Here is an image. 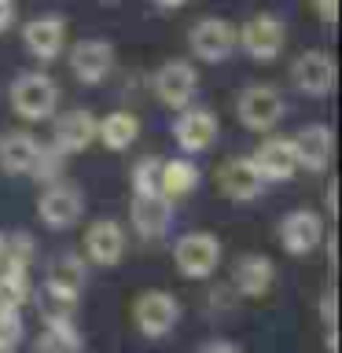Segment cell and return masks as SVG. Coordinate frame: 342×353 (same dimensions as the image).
Instances as JSON below:
<instances>
[{
    "mask_svg": "<svg viewBox=\"0 0 342 353\" xmlns=\"http://www.w3.org/2000/svg\"><path fill=\"white\" fill-rule=\"evenodd\" d=\"M309 4L316 8V15L328 22V26H335L339 22V0H309Z\"/></svg>",
    "mask_w": 342,
    "mask_h": 353,
    "instance_id": "34",
    "label": "cell"
},
{
    "mask_svg": "<svg viewBox=\"0 0 342 353\" xmlns=\"http://www.w3.org/2000/svg\"><path fill=\"white\" fill-rule=\"evenodd\" d=\"M85 339L77 331L74 320H55V324H44V331L33 342V353H81Z\"/></svg>",
    "mask_w": 342,
    "mask_h": 353,
    "instance_id": "25",
    "label": "cell"
},
{
    "mask_svg": "<svg viewBox=\"0 0 342 353\" xmlns=\"http://www.w3.org/2000/svg\"><path fill=\"white\" fill-rule=\"evenodd\" d=\"M254 165L261 170V176L269 184H280V181H291L298 173V159H294V143L291 137H265L261 148L250 154Z\"/></svg>",
    "mask_w": 342,
    "mask_h": 353,
    "instance_id": "20",
    "label": "cell"
},
{
    "mask_svg": "<svg viewBox=\"0 0 342 353\" xmlns=\"http://www.w3.org/2000/svg\"><path fill=\"white\" fill-rule=\"evenodd\" d=\"M236 48H243L258 63L280 59L287 48V22L280 15H272V11H258L243 26H236Z\"/></svg>",
    "mask_w": 342,
    "mask_h": 353,
    "instance_id": "2",
    "label": "cell"
},
{
    "mask_svg": "<svg viewBox=\"0 0 342 353\" xmlns=\"http://www.w3.org/2000/svg\"><path fill=\"white\" fill-rule=\"evenodd\" d=\"M283 114H287V103L276 85H247L236 96V118L247 132H261L265 137V132L280 125Z\"/></svg>",
    "mask_w": 342,
    "mask_h": 353,
    "instance_id": "3",
    "label": "cell"
},
{
    "mask_svg": "<svg viewBox=\"0 0 342 353\" xmlns=\"http://www.w3.org/2000/svg\"><path fill=\"white\" fill-rule=\"evenodd\" d=\"M294 159H298V170H305V173H324L331 159H335V132H331L328 125H305V129H298L294 137Z\"/></svg>",
    "mask_w": 342,
    "mask_h": 353,
    "instance_id": "17",
    "label": "cell"
},
{
    "mask_svg": "<svg viewBox=\"0 0 342 353\" xmlns=\"http://www.w3.org/2000/svg\"><path fill=\"white\" fill-rule=\"evenodd\" d=\"M63 165H66V154H59L52 143H48V148L41 143V154H37V162H33L30 176H33V181H41V184L63 181Z\"/></svg>",
    "mask_w": 342,
    "mask_h": 353,
    "instance_id": "28",
    "label": "cell"
},
{
    "mask_svg": "<svg viewBox=\"0 0 342 353\" xmlns=\"http://www.w3.org/2000/svg\"><path fill=\"white\" fill-rule=\"evenodd\" d=\"M96 143V114L85 107H74V110H63L59 118H55L52 125V148L59 154H77L85 148H92Z\"/></svg>",
    "mask_w": 342,
    "mask_h": 353,
    "instance_id": "16",
    "label": "cell"
},
{
    "mask_svg": "<svg viewBox=\"0 0 342 353\" xmlns=\"http://www.w3.org/2000/svg\"><path fill=\"white\" fill-rule=\"evenodd\" d=\"M37 154H41V140L33 137V132L15 129V132H4V137H0V170L8 176H30Z\"/></svg>",
    "mask_w": 342,
    "mask_h": 353,
    "instance_id": "21",
    "label": "cell"
},
{
    "mask_svg": "<svg viewBox=\"0 0 342 353\" xmlns=\"http://www.w3.org/2000/svg\"><path fill=\"white\" fill-rule=\"evenodd\" d=\"M236 305V291L232 287H214L210 291V309H232Z\"/></svg>",
    "mask_w": 342,
    "mask_h": 353,
    "instance_id": "32",
    "label": "cell"
},
{
    "mask_svg": "<svg viewBox=\"0 0 342 353\" xmlns=\"http://www.w3.org/2000/svg\"><path fill=\"white\" fill-rule=\"evenodd\" d=\"M22 48L37 63H55L66 52V19L63 15H37L22 22Z\"/></svg>",
    "mask_w": 342,
    "mask_h": 353,
    "instance_id": "13",
    "label": "cell"
},
{
    "mask_svg": "<svg viewBox=\"0 0 342 353\" xmlns=\"http://www.w3.org/2000/svg\"><path fill=\"white\" fill-rule=\"evenodd\" d=\"M99 4H107V8H114V4H121V0H99Z\"/></svg>",
    "mask_w": 342,
    "mask_h": 353,
    "instance_id": "39",
    "label": "cell"
},
{
    "mask_svg": "<svg viewBox=\"0 0 342 353\" xmlns=\"http://www.w3.org/2000/svg\"><path fill=\"white\" fill-rule=\"evenodd\" d=\"M154 8H165V11H177V8H184L188 0H151Z\"/></svg>",
    "mask_w": 342,
    "mask_h": 353,
    "instance_id": "36",
    "label": "cell"
},
{
    "mask_svg": "<svg viewBox=\"0 0 342 353\" xmlns=\"http://www.w3.org/2000/svg\"><path fill=\"white\" fill-rule=\"evenodd\" d=\"M199 188V165L181 154V159L162 162V176H159V195L170 199V203H181Z\"/></svg>",
    "mask_w": 342,
    "mask_h": 353,
    "instance_id": "24",
    "label": "cell"
},
{
    "mask_svg": "<svg viewBox=\"0 0 342 353\" xmlns=\"http://www.w3.org/2000/svg\"><path fill=\"white\" fill-rule=\"evenodd\" d=\"M140 137V118L132 110H110L107 118H96V140L110 151H129Z\"/></svg>",
    "mask_w": 342,
    "mask_h": 353,
    "instance_id": "23",
    "label": "cell"
},
{
    "mask_svg": "<svg viewBox=\"0 0 342 353\" xmlns=\"http://www.w3.org/2000/svg\"><path fill=\"white\" fill-rule=\"evenodd\" d=\"M324 221H320L316 210H291L283 221H280V243L291 258H305L313 254L320 243H324Z\"/></svg>",
    "mask_w": 342,
    "mask_h": 353,
    "instance_id": "14",
    "label": "cell"
},
{
    "mask_svg": "<svg viewBox=\"0 0 342 353\" xmlns=\"http://www.w3.org/2000/svg\"><path fill=\"white\" fill-rule=\"evenodd\" d=\"M37 309H41V320H44V324H55V320H74L77 298H66V294H55L52 287H41Z\"/></svg>",
    "mask_w": 342,
    "mask_h": 353,
    "instance_id": "26",
    "label": "cell"
},
{
    "mask_svg": "<svg viewBox=\"0 0 342 353\" xmlns=\"http://www.w3.org/2000/svg\"><path fill=\"white\" fill-rule=\"evenodd\" d=\"M129 217L140 239H162L173 225V203L162 195H132Z\"/></svg>",
    "mask_w": 342,
    "mask_h": 353,
    "instance_id": "19",
    "label": "cell"
},
{
    "mask_svg": "<svg viewBox=\"0 0 342 353\" xmlns=\"http://www.w3.org/2000/svg\"><path fill=\"white\" fill-rule=\"evenodd\" d=\"M173 265L184 280H210L221 265V239L214 232H184L173 243Z\"/></svg>",
    "mask_w": 342,
    "mask_h": 353,
    "instance_id": "5",
    "label": "cell"
},
{
    "mask_svg": "<svg viewBox=\"0 0 342 353\" xmlns=\"http://www.w3.org/2000/svg\"><path fill=\"white\" fill-rule=\"evenodd\" d=\"M11 22H15V0H0V33L11 30Z\"/></svg>",
    "mask_w": 342,
    "mask_h": 353,
    "instance_id": "35",
    "label": "cell"
},
{
    "mask_svg": "<svg viewBox=\"0 0 342 353\" xmlns=\"http://www.w3.org/2000/svg\"><path fill=\"white\" fill-rule=\"evenodd\" d=\"M195 353H243V350H239L232 339H206Z\"/></svg>",
    "mask_w": 342,
    "mask_h": 353,
    "instance_id": "33",
    "label": "cell"
},
{
    "mask_svg": "<svg viewBox=\"0 0 342 353\" xmlns=\"http://www.w3.org/2000/svg\"><path fill=\"white\" fill-rule=\"evenodd\" d=\"M132 324H137V331L143 339H165L181 324V302H177V294L159 291V287L143 291L132 302Z\"/></svg>",
    "mask_w": 342,
    "mask_h": 353,
    "instance_id": "6",
    "label": "cell"
},
{
    "mask_svg": "<svg viewBox=\"0 0 342 353\" xmlns=\"http://www.w3.org/2000/svg\"><path fill=\"white\" fill-rule=\"evenodd\" d=\"M276 283V265L265 254H239L232 265V291L236 298H265Z\"/></svg>",
    "mask_w": 342,
    "mask_h": 353,
    "instance_id": "18",
    "label": "cell"
},
{
    "mask_svg": "<svg viewBox=\"0 0 342 353\" xmlns=\"http://www.w3.org/2000/svg\"><path fill=\"white\" fill-rule=\"evenodd\" d=\"M217 188L225 199H232V203H254V199L265 195L269 181L261 176L254 159H232L217 170Z\"/></svg>",
    "mask_w": 342,
    "mask_h": 353,
    "instance_id": "15",
    "label": "cell"
},
{
    "mask_svg": "<svg viewBox=\"0 0 342 353\" xmlns=\"http://www.w3.org/2000/svg\"><path fill=\"white\" fill-rule=\"evenodd\" d=\"M217 132H221V121L210 107H199V103H188L177 110V121H173V140L184 154H203L217 143Z\"/></svg>",
    "mask_w": 342,
    "mask_h": 353,
    "instance_id": "8",
    "label": "cell"
},
{
    "mask_svg": "<svg viewBox=\"0 0 342 353\" xmlns=\"http://www.w3.org/2000/svg\"><path fill=\"white\" fill-rule=\"evenodd\" d=\"M85 283H88V265H85L81 254L66 250V254H59V258H52L48 276H44V287H52L55 294H66V298H81Z\"/></svg>",
    "mask_w": 342,
    "mask_h": 353,
    "instance_id": "22",
    "label": "cell"
},
{
    "mask_svg": "<svg viewBox=\"0 0 342 353\" xmlns=\"http://www.w3.org/2000/svg\"><path fill=\"white\" fill-rule=\"evenodd\" d=\"M37 217L44 228L66 232L85 217V192L70 181H52L41 188L37 195Z\"/></svg>",
    "mask_w": 342,
    "mask_h": 353,
    "instance_id": "4",
    "label": "cell"
},
{
    "mask_svg": "<svg viewBox=\"0 0 342 353\" xmlns=\"http://www.w3.org/2000/svg\"><path fill=\"white\" fill-rule=\"evenodd\" d=\"M291 85L309 99H324L335 88V59L320 48H309L302 55H294L291 63Z\"/></svg>",
    "mask_w": 342,
    "mask_h": 353,
    "instance_id": "11",
    "label": "cell"
},
{
    "mask_svg": "<svg viewBox=\"0 0 342 353\" xmlns=\"http://www.w3.org/2000/svg\"><path fill=\"white\" fill-rule=\"evenodd\" d=\"M188 48H192L195 59L203 63H225L232 52H236V26L228 19L206 15L199 19L192 30H188Z\"/></svg>",
    "mask_w": 342,
    "mask_h": 353,
    "instance_id": "9",
    "label": "cell"
},
{
    "mask_svg": "<svg viewBox=\"0 0 342 353\" xmlns=\"http://www.w3.org/2000/svg\"><path fill=\"white\" fill-rule=\"evenodd\" d=\"M8 99H11V110L26 121H48L59 107V85L55 77L41 74V70H30V74H19L8 88Z\"/></svg>",
    "mask_w": 342,
    "mask_h": 353,
    "instance_id": "1",
    "label": "cell"
},
{
    "mask_svg": "<svg viewBox=\"0 0 342 353\" xmlns=\"http://www.w3.org/2000/svg\"><path fill=\"white\" fill-rule=\"evenodd\" d=\"M33 258H37V243H33L30 232H15V236H4V261L30 269Z\"/></svg>",
    "mask_w": 342,
    "mask_h": 353,
    "instance_id": "29",
    "label": "cell"
},
{
    "mask_svg": "<svg viewBox=\"0 0 342 353\" xmlns=\"http://www.w3.org/2000/svg\"><path fill=\"white\" fill-rule=\"evenodd\" d=\"M320 320H324L328 331H335V287H328V291L320 294Z\"/></svg>",
    "mask_w": 342,
    "mask_h": 353,
    "instance_id": "31",
    "label": "cell"
},
{
    "mask_svg": "<svg viewBox=\"0 0 342 353\" xmlns=\"http://www.w3.org/2000/svg\"><path fill=\"white\" fill-rule=\"evenodd\" d=\"M0 261H4V232H0Z\"/></svg>",
    "mask_w": 342,
    "mask_h": 353,
    "instance_id": "38",
    "label": "cell"
},
{
    "mask_svg": "<svg viewBox=\"0 0 342 353\" xmlns=\"http://www.w3.org/2000/svg\"><path fill=\"white\" fill-rule=\"evenodd\" d=\"M195 92H199V70L188 59H170L151 74V96L170 110L195 103Z\"/></svg>",
    "mask_w": 342,
    "mask_h": 353,
    "instance_id": "7",
    "label": "cell"
},
{
    "mask_svg": "<svg viewBox=\"0 0 342 353\" xmlns=\"http://www.w3.org/2000/svg\"><path fill=\"white\" fill-rule=\"evenodd\" d=\"M22 342V316L19 309H8L0 313V353H11Z\"/></svg>",
    "mask_w": 342,
    "mask_h": 353,
    "instance_id": "30",
    "label": "cell"
},
{
    "mask_svg": "<svg viewBox=\"0 0 342 353\" xmlns=\"http://www.w3.org/2000/svg\"><path fill=\"white\" fill-rule=\"evenodd\" d=\"M114 63H118L114 44L103 37H85L70 48V74L81 85H103L114 74Z\"/></svg>",
    "mask_w": 342,
    "mask_h": 353,
    "instance_id": "10",
    "label": "cell"
},
{
    "mask_svg": "<svg viewBox=\"0 0 342 353\" xmlns=\"http://www.w3.org/2000/svg\"><path fill=\"white\" fill-rule=\"evenodd\" d=\"M129 250V236L114 217H99L85 228V258L99 269H114Z\"/></svg>",
    "mask_w": 342,
    "mask_h": 353,
    "instance_id": "12",
    "label": "cell"
},
{
    "mask_svg": "<svg viewBox=\"0 0 342 353\" xmlns=\"http://www.w3.org/2000/svg\"><path fill=\"white\" fill-rule=\"evenodd\" d=\"M159 176H162V159H140L132 165V195H159Z\"/></svg>",
    "mask_w": 342,
    "mask_h": 353,
    "instance_id": "27",
    "label": "cell"
},
{
    "mask_svg": "<svg viewBox=\"0 0 342 353\" xmlns=\"http://www.w3.org/2000/svg\"><path fill=\"white\" fill-rule=\"evenodd\" d=\"M324 203H328V214H335V181L328 184V195H324Z\"/></svg>",
    "mask_w": 342,
    "mask_h": 353,
    "instance_id": "37",
    "label": "cell"
}]
</instances>
